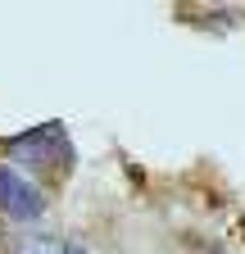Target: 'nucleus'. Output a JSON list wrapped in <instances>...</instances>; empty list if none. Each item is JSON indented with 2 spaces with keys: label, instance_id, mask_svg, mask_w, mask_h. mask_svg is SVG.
<instances>
[{
  "label": "nucleus",
  "instance_id": "nucleus-1",
  "mask_svg": "<svg viewBox=\"0 0 245 254\" xmlns=\"http://www.w3.org/2000/svg\"><path fill=\"white\" fill-rule=\"evenodd\" d=\"M5 154L18 159V164H27V168H50L59 177H64V168L73 164V145H68L64 123H46V127H32V132L5 141Z\"/></svg>",
  "mask_w": 245,
  "mask_h": 254
},
{
  "label": "nucleus",
  "instance_id": "nucleus-2",
  "mask_svg": "<svg viewBox=\"0 0 245 254\" xmlns=\"http://www.w3.org/2000/svg\"><path fill=\"white\" fill-rule=\"evenodd\" d=\"M0 213L14 222H37L46 213V195L9 164H0Z\"/></svg>",
  "mask_w": 245,
  "mask_h": 254
},
{
  "label": "nucleus",
  "instance_id": "nucleus-3",
  "mask_svg": "<svg viewBox=\"0 0 245 254\" xmlns=\"http://www.w3.org/2000/svg\"><path fill=\"white\" fill-rule=\"evenodd\" d=\"M9 254H86L77 241H64V236H46V232H23L14 236Z\"/></svg>",
  "mask_w": 245,
  "mask_h": 254
}]
</instances>
